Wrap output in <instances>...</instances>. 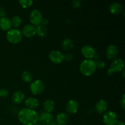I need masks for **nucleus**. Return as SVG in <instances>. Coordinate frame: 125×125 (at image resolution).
Listing matches in <instances>:
<instances>
[{
    "instance_id": "3",
    "label": "nucleus",
    "mask_w": 125,
    "mask_h": 125,
    "mask_svg": "<svg viewBox=\"0 0 125 125\" xmlns=\"http://www.w3.org/2000/svg\"><path fill=\"white\" fill-rule=\"evenodd\" d=\"M6 38L9 42L12 44H17L22 39V34L18 29H10L7 31Z\"/></svg>"
},
{
    "instance_id": "5",
    "label": "nucleus",
    "mask_w": 125,
    "mask_h": 125,
    "mask_svg": "<svg viewBox=\"0 0 125 125\" xmlns=\"http://www.w3.org/2000/svg\"><path fill=\"white\" fill-rule=\"evenodd\" d=\"M103 121L106 125H115L118 122L117 115L113 111H107L104 114Z\"/></svg>"
},
{
    "instance_id": "21",
    "label": "nucleus",
    "mask_w": 125,
    "mask_h": 125,
    "mask_svg": "<svg viewBox=\"0 0 125 125\" xmlns=\"http://www.w3.org/2000/svg\"><path fill=\"white\" fill-rule=\"evenodd\" d=\"M62 47L64 50H70L73 47V43L69 38L65 39L62 42Z\"/></svg>"
},
{
    "instance_id": "36",
    "label": "nucleus",
    "mask_w": 125,
    "mask_h": 125,
    "mask_svg": "<svg viewBox=\"0 0 125 125\" xmlns=\"http://www.w3.org/2000/svg\"><path fill=\"white\" fill-rule=\"evenodd\" d=\"M40 125V124H36V125Z\"/></svg>"
},
{
    "instance_id": "28",
    "label": "nucleus",
    "mask_w": 125,
    "mask_h": 125,
    "mask_svg": "<svg viewBox=\"0 0 125 125\" xmlns=\"http://www.w3.org/2000/svg\"><path fill=\"white\" fill-rule=\"evenodd\" d=\"M74 58V56L72 53H67L66 54L63 55V60H65L66 61H71Z\"/></svg>"
},
{
    "instance_id": "24",
    "label": "nucleus",
    "mask_w": 125,
    "mask_h": 125,
    "mask_svg": "<svg viewBox=\"0 0 125 125\" xmlns=\"http://www.w3.org/2000/svg\"><path fill=\"white\" fill-rule=\"evenodd\" d=\"M10 21L12 26L14 27V28H18L21 25L22 22L21 19L18 16H14V17H13L12 19L10 20Z\"/></svg>"
},
{
    "instance_id": "6",
    "label": "nucleus",
    "mask_w": 125,
    "mask_h": 125,
    "mask_svg": "<svg viewBox=\"0 0 125 125\" xmlns=\"http://www.w3.org/2000/svg\"><path fill=\"white\" fill-rule=\"evenodd\" d=\"M30 90L32 94L35 95H40L45 90L44 83L41 80H35L30 84Z\"/></svg>"
},
{
    "instance_id": "27",
    "label": "nucleus",
    "mask_w": 125,
    "mask_h": 125,
    "mask_svg": "<svg viewBox=\"0 0 125 125\" xmlns=\"http://www.w3.org/2000/svg\"><path fill=\"white\" fill-rule=\"evenodd\" d=\"M8 95H9V93L7 90L4 89H0V98H5L7 97Z\"/></svg>"
},
{
    "instance_id": "22",
    "label": "nucleus",
    "mask_w": 125,
    "mask_h": 125,
    "mask_svg": "<svg viewBox=\"0 0 125 125\" xmlns=\"http://www.w3.org/2000/svg\"><path fill=\"white\" fill-rule=\"evenodd\" d=\"M47 34V28L45 26L40 24L36 28V34L39 37H44Z\"/></svg>"
},
{
    "instance_id": "29",
    "label": "nucleus",
    "mask_w": 125,
    "mask_h": 125,
    "mask_svg": "<svg viewBox=\"0 0 125 125\" xmlns=\"http://www.w3.org/2000/svg\"><path fill=\"white\" fill-rule=\"evenodd\" d=\"M71 4L74 9H78L81 6V1L79 0H74V1H72Z\"/></svg>"
},
{
    "instance_id": "11",
    "label": "nucleus",
    "mask_w": 125,
    "mask_h": 125,
    "mask_svg": "<svg viewBox=\"0 0 125 125\" xmlns=\"http://www.w3.org/2000/svg\"><path fill=\"white\" fill-rule=\"evenodd\" d=\"M23 34L26 37H32L36 34V28L32 24H26L23 28Z\"/></svg>"
},
{
    "instance_id": "13",
    "label": "nucleus",
    "mask_w": 125,
    "mask_h": 125,
    "mask_svg": "<svg viewBox=\"0 0 125 125\" xmlns=\"http://www.w3.org/2000/svg\"><path fill=\"white\" fill-rule=\"evenodd\" d=\"M118 53V49L115 45H111L107 47L106 50V57L109 59H113L117 57Z\"/></svg>"
},
{
    "instance_id": "10",
    "label": "nucleus",
    "mask_w": 125,
    "mask_h": 125,
    "mask_svg": "<svg viewBox=\"0 0 125 125\" xmlns=\"http://www.w3.org/2000/svg\"><path fill=\"white\" fill-rule=\"evenodd\" d=\"M54 119V116L52 114L48 113L46 112H40L39 115V121L44 125H48L49 123L52 122Z\"/></svg>"
},
{
    "instance_id": "16",
    "label": "nucleus",
    "mask_w": 125,
    "mask_h": 125,
    "mask_svg": "<svg viewBox=\"0 0 125 125\" xmlns=\"http://www.w3.org/2000/svg\"><path fill=\"white\" fill-rule=\"evenodd\" d=\"M12 27L10 20L7 17H3L0 18V29L1 30L6 31L10 30Z\"/></svg>"
},
{
    "instance_id": "34",
    "label": "nucleus",
    "mask_w": 125,
    "mask_h": 125,
    "mask_svg": "<svg viewBox=\"0 0 125 125\" xmlns=\"http://www.w3.org/2000/svg\"><path fill=\"white\" fill-rule=\"evenodd\" d=\"M48 125H57V123H56V122H53V121H52V122H51V123H49V124Z\"/></svg>"
},
{
    "instance_id": "9",
    "label": "nucleus",
    "mask_w": 125,
    "mask_h": 125,
    "mask_svg": "<svg viewBox=\"0 0 125 125\" xmlns=\"http://www.w3.org/2000/svg\"><path fill=\"white\" fill-rule=\"evenodd\" d=\"M81 53L85 58L91 59L95 57L96 52L94 47L90 45H84L81 48Z\"/></svg>"
},
{
    "instance_id": "19",
    "label": "nucleus",
    "mask_w": 125,
    "mask_h": 125,
    "mask_svg": "<svg viewBox=\"0 0 125 125\" xmlns=\"http://www.w3.org/2000/svg\"><path fill=\"white\" fill-rule=\"evenodd\" d=\"M122 10H123V7L119 2H114L109 7V10L111 13L115 15L120 14L122 12Z\"/></svg>"
},
{
    "instance_id": "30",
    "label": "nucleus",
    "mask_w": 125,
    "mask_h": 125,
    "mask_svg": "<svg viewBox=\"0 0 125 125\" xmlns=\"http://www.w3.org/2000/svg\"><path fill=\"white\" fill-rule=\"evenodd\" d=\"M120 106L123 110L125 109V95L123 94L120 100Z\"/></svg>"
},
{
    "instance_id": "15",
    "label": "nucleus",
    "mask_w": 125,
    "mask_h": 125,
    "mask_svg": "<svg viewBox=\"0 0 125 125\" xmlns=\"http://www.w3.org/2000/svg\"><path fill=\"white\" fill-rule=\"evenodd\" d=\"M24 99V94L21 90H17L13 93L12 97V102L16 104H21Z\"/></svg>"
},
{
    "instance_id": "7",
    "label": "nucleus",
    "mask_w": 125,
    "mask_h": 125,
    "mask_svg": "<svg viewBox=\"0 0 125 125\" xmlns=\"http://www.w3.org/2000/svg\"><path fill=\"white\" fill-rule=\"evenodd\" d=\"M43 20L42 14L40 10L34 9L30 13V21L34 26H39L41 24Z\"/></svg>"
},
{
    "instance_id": "1",
    "label": "nucleus",
    "mask_w": 125,
    "mask_h": 125,
    "mask_svg": "<svg viewBox=\"0 0 125 125\" xmlns=\"http://www.w3.org/2000/svg\"><path fill=\"white\" fill-rule=\"evenodd\" d=\"M18 119L24 125H35L39 121V115L34 110L24 108L18 112Z\"/></svg>"
},
{
    "instance_id": "32",
    "label": "nucleus",
    "mask_w": 125,
    "mask_h": 125,
    "mask_svg": "<svg viewBox=\"0 0 125 125\" xmlns=\"http://www.w3.org/2000/svg\"><path fill=\"white\" fill-rule=\"evenodd\" d=\"M41 24H42V25H43V26L47 25V24H48V20H47V19H43V18Z\"/></svg>"
},
{
    "instance_id": "14",
    "label": "nucleus",
    "mask_w": 125,
    "mask_h": 125,
    "mask_svg": "<svg viewBox=\"0 0 125 125\" xmlns=\"http://www.w3.org/2000/svg\"><path fill=\"white\" fill-rule=\"evenodd\" d=\"M24 104H25L26 108L34 110L39 107V101L37 99L35 98L29 97L25 100Z\"/></svg>"
},
{
    "instance_id": "33",
    "label": "nucleus",
    "mask_w": 125,
    "mask_h": 125,
    "mask_svg": "<svg viewBox=\"0 0 125 125\" xmlns=\"http://www.w3.org/2000/svg\"><path fill=\"white\" fill-rule=\"evenodd\" d=\"M116 125H125V123L123 121H118L116 123Z\"/></svg>"
},
{
    "instance_id": "2",
    "label": "nucleus",
    "mask_w": 125,
    "mask_h": 125,
    "mask_svg": "<svg viewBox=\"0 0 125 125\" xmlns=\"http://www.w3.org/2000/svg\"><path fill=\"white\" fill-rule=\"evenodd\" d=\"M96 65L95 61L92 59H85L81 63L79 70L84 76H89L94 74L96 71Z\"/></svg>"
},
{
    "instance_id": "8",
    "label": "nucleus",
    "mask_w": 125,
    "mask_h": 125,
    "mask_svg": "<svg viewBox=\"0 0 125 125\" xmlns=\"http://www.w3.org/2000/svg\"><path fill=\"white\" fill-rule=\"evenodd\" d=\"M49 59L55 64H59L63 61V54L59 51L53 50L49 54Z\"/></svg>"
},
{
    "instance_id": "26",
    "label": "nucleus",
    "mask_w": 125,
    "mask_h": 125,
    "mask_svg": "<svg viewBox=\"0 0 125 125\" xmlns=\"http://www.w3.org/2000/svg\"><path fill=\"white\" fill-rule=\"evenodd\" d=\"M95 65L96 68L99 69H103L105 67V62L103 61H98L95 62Z\"/></svg>"
},
{
    "instance_id": "35",
    "label": "nucleus",
    "mask_w": 125,
    "mask_h": 125,
    "mask_svg": "<svg viewBox=\"0 0 125 125\" xmlns=\"http://www.w3.org/2000/svg\"><path fill=\"white\" fill-rule=\"evenodd\" d=\"M122 74H123V78H125V70L123 68V73H122Z\"/></svg>"
},
{
    "instance_id": "4",
    "label": "nucleus",
    "mask_w": 125,
    "mask_h": 125,
    "mask_svg": "<svg viewBox=\"0 0 125 125\" xmlns=\"http://www.w3.org/2000/svg\"><path fill=\"white\" fill-rule=\"evenodd\" d=\"M125 67L124 61L122 59H116L112 61L109 68L107 70V74L112 75L114 73H119L123 70Z\"/></svg>"
},
{
    "instance_id": "12",
    "label": "nucleus",
    "mask_w": 125,
    "mask_h": 125,
    "mask_svg": "<svg viewBox=\"0 0 125 125\" xmlns=\"http://www.w3.org/2000/svg\"><path fill=\"white\" fill-rule=\"evenodd\" d=\"M78 109H79V105L78 102L74 100H70L66 105V111L68 114H73L76 113Z\"/></svg>"
},
{
    "instance_id": "25",
    "label": "nucleus",
    "mask_w": 125,
    "mask_h": 125,
    "mask_svg": "<svg viewBox=\"0 0 125 125\" xmlns=\"http://www.w3.org/2000/svg\"><path fill=\"white\" fill-rule=\"evenodd\" d=\"M19 3L21 7L28 8L32 5L33 1L32 0H20Z\"/></svg>"
},
{
    "instance_id": "20",
    "label": "nucleus",
    "mask_w": 125,
    "mask_h": 125,
    "mask_svg": "<svg viewBox=\"0 0 125 125\" xmlns=\"http://www.w3.org/2000/svg\"><path fill=\"white\" fill-rule=\"evenodd\" d=\"M43 107L45 112L51 113L54 109V103L51 100H47L43 103Z\"/></svg>"
},
{
    "instance_id": "17",
    "label": "nucleus",
    "mask_w": 125,
    "mask_h": 125,
    "mask_svg": "<svg viewBox=\"0 0 125 125\" xmlns=\"http://www.w3.org/2000/svg\"><path fill=\"white\" fill-rule=\"evenodd\" d=\"M69 120V117L67 113L61 112L56 117V122L57 125H65L67 124Z\"/></svg>"
},
{
    "instance_id": "18",
    "label": "nucleus",
    "mask_w": 125,
    "mask_h": 125,
    "mask_svg": "<svg viewBox=\"0 0 125 125\" xmlns=\"http://www.w3.org/2000/svg\"><path fill=\"white\" fill-rule=\"evenodd\" d=\"M107 109V103L105 100H101L95 104V110L98 114H103L106 112Z\"/></svg>"
},
{
    "instance_id": "23",
    "label": "nucleus",
    "mask_w": 125,
    "mask_h": 125,
    "mask_svg": "<svg viewBox=\"0 0 125 125\" xmlns=\"http://www.w3.org/2000/svg\"><path fill=\"white\" fill-rule=\"evenodd\" d=\"M21 78L26 83H31L32 80V74L29 71H24L21 73Z\"/></svg>"
},
{
    "instance_id": "31",
    "label": "nucleus",
    "mask_w": 125,
    "mask_h": 125,
    "mask_svg": "<svg viewBox=\"0 0 125 125\" xmlns=\"http://www.w3.org/2000/svg\"><path fill=\"white\" fill-rule=\"evenodd\" d=\"M6 10L3 8V7H0V18H3L5 17L6 15Z\"/></svg>"
}]
</instances>
